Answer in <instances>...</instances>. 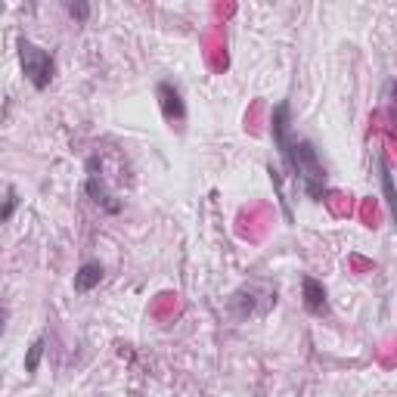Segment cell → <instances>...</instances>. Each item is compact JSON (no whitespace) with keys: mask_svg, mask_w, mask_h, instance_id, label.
I'll use <instances>...</instances> for the list:
<instances>
[{"mask_svg":"<svg viewBox=\"0 0 397 397\" xmlns=\"http://www.w3.org/2000/svg\"><path fill=\"white\" fill-rule=\"evenodd\" d=\"M289 171L295 177H301V187H304V192H308V199L320 202L326 196V168L320 165L317 146L310 140H295L292 143Z\"/></svg>","mask_w":397,"mask_h":397,"instance_id":"cell-1","label":"cell"},{"mask_svg":"<svg viewBox=\"0 0 397 397\" xmlns=\"http://www.w3.org/2000/svg\"><path fill=\"white\" fill-rule=\"evenodd\" d=\"M19 62H22L25 78L31 81V87L35 90L50 87V81H53V75H56V62L47 50H40V47L31 44V40L19 38Z\"/></svg>","mask_w":397,"mask_h":397,"instance_id":"cell-2","label":"cell"},{"mask_svg":"<svg viewBox=\"0 0 397 397\" xmlns=\"http://www.w3.org/2000/svg\"><path fill=\"white\" fill-rule=\"evenodd\" d=\"M270 134H273V143L280 149L285 168L292 162V134H289V103H280L273 109V118H270Z\"/></svg>","mask_w":397,"mask_h":397,"instance_id":"cell-3","label":"cell"},{"mask_svg":"<svg viewBox=\"0 0 397 397\" xmlns=\"http://www.w3.org/2000/svg\"><path fill=\"white\" fill-rule=\"evenodd\" d=\"M156 97H158V109H162V115L168 118V121H183V118H187L183 97H180V90H177L171 81H158Z\"/></svg>","mask_w":397,"mask_h":397,"instance_id":"cell-4","label":"cell"},{"mask_svg":"<svg viewBox=\"0 0 397 397\" xmlns=\"http://www.w3.org/2000/svg\"><path fill=\"white\" fill-rule=\"evenodd\" d=\"M301 298H304V310L314 317H326L329 314V298H326V285L314 280V276H304L301 280Z\"/></svg>","mask_w":397,"mask_h":397,"instance_id":"cell-5","label":"cell"},{"mask_svg":"<svg viewBox=\"0 0 397 397\" xmlns=\"http://www.w3.org/2000/svg\"><path fill=\"white\" fill-rule=\"evenodd\" d=\"M103 283V264L99 261H84L78 267V273H75V292H94L97 285Z\"/></svg>","mask_w":397,"mask_h":397,"instance_id":"cell-6","label":"cell"},{"mask_svg":"<svg viewBox=\"0 0 397 397\" xmlns=\"http://www.w3.org/2000/svg\"><path fill=\"white\" fill-rule=\"evenodd\" d=\"M87 192H90V199H94L97 205H103V208L109 211V214H118V211H121V202H115V199H112V192L106 190V183L99 180L97 174H90V177H87Z\"/></svg>","mask_w":397,"mask_h":397,"instance_id":"cell-7","label":"cell"},{"mask_svg":"<svg viewBox=\"0 0 397 397\" xmlns=\"http://www.w3.org/2000/svg\"><path fill=\"white\" fill-rule=\"evenodd\" d=\"M379 180H382L385 205H388V208H394V180H391V168H388L385 156H379Z\"/></svg>","mask_w":397,"mask_h":397,"instance_id":"cell-8","label":"cell"},{"mask_svg":"<svg viewBox=\"0 0 397 397\" xmlns=\"http://www.w3.org/2000/svg\"><path fill=\"white\" fill-rule=\"evenodd\" d=\"M44 348H47V342H44V339H35V342H31L28 354H25V373H28V376H35V373H38L40 357H44Z\"/></svg>","mask_w":397,"mask_h":397,"instance_id":"cell-9","label":"cell"},{"mask_svg":"<svg viewBox=\"0 0 397 397\" xmlns=\"http://www.w3.org/2000/svg\"><path fill=\"white\" fill-rule=\"evenodd\" d=\"M16 208H19V192H16L13 187L6 190V199H4V205H0V224H6L10 217L16 214Z\"/></svg>","mask_w":397,"mask_h":397,"instance_id":"cell-10","label":"cell"},{"mask_svg":"<svg viewBox=\"0 0 397 397\" xmlns=\"http://www.w3.org/2000/svg\"><path fill=\"white\" fill-rule=\"evenodd\" d=\"M65 10L75 22H87L90 19V4H84V0H75V4H65Z\"/></svg>","mask_w":397,"mask_h":397,"instance_id":"cell-11","label":"cell"},{"mask_svg":"<svg viewBox=\"0 0 397 397\" xmlns=\"http://www.w3.org/2000/svg\"><path fill=\"white\" fill-rule=\"evenodd\" d=\"M4 329H6V310L0 308V335H4Z\"/></svg>","mask_w":397,"mask_h":397,"instance_id":"cell-12","label":"cell"},{"mask_svg":"<svg viewBox=\"0 0 397 397\" xmlns=\"http://www.w3.org/2000/svg\"><path fill=\"white\" fill-rule=\"evenodd\" d=\"M0 13H4V4H0Z\"/></svg>","mask_w":397,"mask_h":397,"instance_id":"cell-13","label":"cell"}]
</instances>
